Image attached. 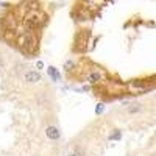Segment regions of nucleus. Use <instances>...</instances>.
<instances>
[{
  "mask_svg": "<svg viewBox=\"0 0 156 156\" xmlns=\"http://www.w3.org/2000/svg\"><path fill=\"white\" fill-rule=\"evenodd\" d=\"M69 156H76V154H75V153H72V154H69Z\"/></svg>",
  "mask_w": 156,
  "mask_h": 156,
  "instance_id": "nucleus-10",
  "label": "nucleus"
},
{
  "mask_svg": "<svg viewBox=\"0 0 156 156\" xmlns=\"http://www.w3.org/2000/svg\"><path fill=\"white\" fill-rule=\"evenodd\" d=\"M36 67H37V69H42V67H44V62H42V61H37V62H36Z\"/></svg>",
  "mask_w": 156,
  "mask_h": 156,
  "instance_id": "nucleus-9",
  "label": "nucleus"
},
{
  "mask_svg": "<svg viewBox=\"0 0 156 156\" xmlns=\"http://www.w3.org/2000/svg\"><path fill=\"white\" fill-rule=\"evenodd\" d=\"M47 72H48V75H50V78H51V80H53V81H58L59 80V73H58V70H56V67H48L47 69Z\"/></svg>",
  "mask_w": 156,
  "mask_h": 156,
  "instance_id": "nucleus-4",
  "label": "nucleus"
},
{
  "mask_svg": "<svg viewBox=\"0 0 156 156\" xmlns=\"http://www.w3.org/2000/svg\"><path fill=\"white\" fill-rule=\"evenodd\" d=\"M103 109H105V106H103L101 103H98L97 108H95V114H97V115H98V114H101V112H103Z\"/></svg>",
  "mask_w": 156,
  "mask_h": 156,
  "instance_id": "nucleus-8",
  "label": "nucleus"
},
{
  "mask_svg": "<svg viewBox=\"0 0 156 156\" xmlns=\"http://www.w3.org/2000/svg\"><path fill=\"white\" fill-rule=\"evenodd\" d=\"M45 134H47V137L51 139V140H58V139L61 137V133H59V129H58L56 126H47V128H45Z\"/></svg>",
  "mask_w": 156,
  "mask_h": 156,
  "instance_id": "nucleus-2",
  "label": "nucleus"
},
{
  "mask_svg": "<svg viewBox=\"0 0 156 156\" xmlns=\"http://www.w3.org/2000/svg\"><path fill=\"white\" fill-rule=\"evenodd\" d=\"M140 111V105H137V103H134V105H131L128 108V112H131V114H134V112H139Z\"/></svg>",
  "mask_w": 156,
  "mask_h": 156,
  "instance_id": "nucleus-6",
  "label": "nucleus"
},
{
  "mask_svg": "<svg viewBox=\"0 0 156 156\" xmlns=\"http://www.w3.org/2000/svg\"><path fill=\"white\" fill-rule=\"evenodd\" d=\"M25 81L31 83V84L41 81V73H39V72H27V73H25Z\"/></svg>",
  "mask_w": 156,
  "mask_h": 156,
  "instance_id": "nucleus-3",
  "label": "nucleus"
},
{
  "mask_svg": "<svg viewBox=\"0 0 156 156\" xmlns=\"http://www.w3.org/2000/svg\"><path fill=\"white\" fill-rule=\"evenodd\" d=\"M120 137H122V133H120V131H115V133H112V134L109 136L111 140H119Z\"/></svg>",
  "mask_w": 156,
  "mask_h": 156,
  "instance_id": "nucleus-7",
  "label": "nucleus"
},
{
  "mask_svg": "<svg viewBox=\"0 0 156 156\" xmlns=\"http://www.w3.org/2000/svg\"><path fill=\"white\" fill-rule=\"evenodd\" d=\"M100 78H101V75H100L98 72H92V73H89L87 81H89V83H97V81H100Z\"/></svg>",
  "mask_w": 156,
  "mask_h": 156,
  "instance_id": "nucleus-5",
  "label": "nucleus"
},
{
  "mask_svg": "<svg viewBox=\"0 0 156 156\" xmlns=\"http://www.w3.org/2000/svg\"><path fill=\"white\" fill-rule=\"evenodd\" d=\"M20 48L23 53H36L37 50V39L31 34H25L20 41Z\"/></svg>",
  "mask_w": 156,
  "mask_h": 156,
  "instance_id": "nucleus-1",
  "label": "nucleus"
}]
</instances>
